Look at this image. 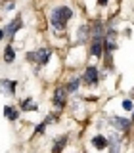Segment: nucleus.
<instances>
[{
	"label": "nucleus",
	"instance_id": "obj_1",
	"mask_svg": "<svg viewBox=\"0 0 134 153\" xmlns=\"http://www.w3.org/2000/svg\"><path fill=\"white\" fill-rule=\"evenodd\" d=\"M73 17V10L69 6H56L50 12V25L56 29V31H65L67 21Z\"/></svg>",
	"mask_w": 134,
	"mask_h": 153
},
{
	"label": "nucleus",
	"instance_id": "obj_2",
	"mask_svg": "<svg viewBox=\"0 0 134 153\" xmlns=\"http://www.w3.org/2000/svg\"><path fill=\"white\" fill-rule=\"evenodd\" d=\"M50 56H52L50 48H38L35 52H27L25 59L31 61V63H36V65H46L48 61H50Z\"/></svg>",
	"mask_w": 134,
	"mask_h": 153
},
{
	"label": "nucleus",
	"instance_id": "obj_3",
	"mask_svg": "<svg viewBox=\"0 0 134 153\" xmlns=\"http://www.w3.org/2000/svg\"><path fill=\"white\" fill-rule=\"evenodd\" d=\"M83 80L84 84H88V86H96L98 84V80H100V73H98V67H94V65H88L84 69V73H83Z\"/></svg>",
	"mask_w": 134,
	"mask_h": 153
},
{
	"label": "nucleus",
	"instance_id": "obj_4",
	"mask_svg": "<svg viewBox=\"0 0 134 153\" xmlns=\"http://www.w3.org/2000/svg\"><path fill=\"white\" fill-rule=\"evenodd\" d=\"M103 50L109 52V54L117 50V31H115V29H107V33H105V36H103Z\"/></svg>",
	"mask_w": 134,
	"mask_h": 153
},
{
	"label": "nucleus",
	"instance_id": "obj_5",
	"mask_svg": "<svg viewBox=\"0 0 134 153\" xmlns=\"http://www.w3.org/2000/svg\"><path fill=\"white\" fill-rule=\"evenodd\" d=\"M21 27H23V21H21V17H16L13 21H10L8 25L4 27V36H8V38H13V36H16V33H17Z\"/></svg>",
	"mask_w": 134,
	"mask_h": 153
},
{
	"label": "nucleus",
	"instance_id": "obj_6",
	"mask_svg": "<svg viewBox=\"0 0 134 153\" xmlns=\"http://www.w3.org/2000/svg\"><path fill=\"white\" fill-rule=\"evenodd\" d=\"M16 80L10 79H0V92L4 96H16Z\"/></svg>",
	"mask_w": 134,
	"mask_h": 153
},
{
	"label": "nucleus",
	"instance_id": "obj_7",
	"mask_svg": "<svg viewBox=\"0 0 134 153\" xmlns=\"http://www.w3.org/2000/svg\"><path fill=\"white\" fill-rule=\"evenodd\" d=\"M52 102H54V105H56V107H60V109L65 107V103H67V90L65 88H56Z\"/></svg>",
	"mask_w": 134,
	"mask_h": 153
},
{
	"label": "nucleus",
	"instance_id": "obj_8",
	"mask_svg": "<svg viewBox=\"0 0 134 153\" xmlns=\"http://www.w3.org/2000/svg\"><path fill=\"white\" fill-rule=\"evenodd\" d=\"M111 126L117 128V130H121V132H127L128 128H130V121L124 119V117H113L111 119Z\"/></svg>",
	"mask_w": 134,
	"mask_h": 153
},
{
	"label": "nucleus",
	"instance_id": "obj_9",
	"mask_svg": "<svg viewBox=\"0 0 134 153\" xmlns=\"http://www.w3.org/2000/svg\"><path fill=\"white\" fill-rule=\"evenodd\" d=\"M92 38L94 40H103V36H105V27H103V23L102 21H94V27H92Z\"/></svg>",
	"mask_w": 134,
	"mask_h": 153
},
{
	"label": "nucleus",
	"instance_id": "obj_10",
	"mask_svg": "<svg viewBox=\"0 0 134 153\" xmlns=\"http://www.w3.org/2000/svg\"><path fill=\"white\" fill-rule=\"evenodd\" d=\"M103 40H92V46H90V54L94 57H102L103 56Z\"/></svg>",
	"mask_w": 134,
	"mask_h": 153
},
{
	"label": "nucleus",
	"instance_id": "obj_11",
	"mask_svg": "<svg viewBox=\"0 0 134 153\" xmlns=\"http://www.w3.org/2000/svg\"><path fill=\"white\" fill-rule=\"evenodd\" d=\"M65 146H67V134L60 136V138L54 142V146H52V153H61V151L65 149Z\"/></svg>",
	"mask_w": 134,
	"mask_h": 153
},
{
	"label": "nucleus",
	"instance_id": "obj_12",
	"mask_svg": "<svg viewBox=\"0 0 134 153\" xmlns=\"http://www.w3.org/2000/svg\"><path fill=\"white\" fill-rule=\"evenodd\" d=\"M92 146L96 147V149H105V147L109 146V142H107V138H105V136L98 134V136H94V138H92Z\"/></svg>",
	"mask_w": 134,
	"mask_h": 153
},
{
	"label": "nucleus",
	"instance_id": "obj_13",
	"mask_svg": "<svg viewBox=\"0 0 134 153\" xmlns=\"http://www.w3.org/2000/svg\"><path fill=\"white\" fill-rule=\"evenodd\" d=\"M79 86H80V76H71V80H69V82H67V94H75V92H79Z\"/></svg>",
	"mask_w": 134,
	"mask_h": 153
},
{
	"label": "nucleus",
	"instance_id": "obj_14",
	"mask_svg": "<svg viewBox=\"0 0 134 153\" xmlns=\"http://www.w3.org/2000/svg\"><path fill=\"white\" fill-rule=\"evenodd\" d=\"M4 117L10 119V121H17V119H19V111L13 107V105H6V107H4Z\"/></svg>",
	"mask_w": 134,
	"mask_h": 153
},
{
	"label": "nucleus",
	"instance_id": "obj_15",
	"mask_svg": "<svg viewBox=\"0 0 134 153\" xmlns=\"http://www.w3.org/2000/svg\"><path fill=\"white\" fill-rule=\"evenodd\" d=\"M107 142H109V151L111 153H121V143H119V136H109L107 138Z\"/></svg>",
	"mask_w": 134,
	"mask_h": 153
},
{
	"label": "nucleus",
	"instance_id": "obj_16",
	"mask_svg": "<svg viewBox=\"0 0 134 153\" xmlns=\"http://www.w3.org/2000/svg\"><path fill=\"white\" fill-rule=\"evenodd\" d=\"M4 61L6 63H13L16 61V50H13V46H6V50H4Z\"/></svg>",
	"mask_w": 134,
	"mask_h": 153
},
{
	"label": "nucleus",
	"instance_id": "obj_17",
	"mask_svg": "<svg viewBox=\"0 0 134 153\" xmlns=\"http://www.w3.org/2000/svg\"><path fill=\"white\" fill-rule=\"evenodd\" d=\"M21 109H23V111H36L38 105L33 102L31 98H27V100H23V102H21Z\"/></svg>",
	"mask_w": 134,
	"mask_h": 153
},
{
	"label": "nucleus",
	"instance_id": "obj_18",
	"mask_svg": "<svg viewBox=\"0 0 134 153\" xmlns=\"http://www.w3.org/2000/svg\"><path fill=\"white\" fill-rule=\"evenodd\" d=\"M88 36H90V27L88 25H80L79 27V42H86Z\"/></svg>",
	"mask_w": 134,
	"mask_h": 153
},
{
	"label": "nucleus",
	"instance_id": "obj_19",
	"mask_svg": "<svg viewBox=\"0 0 134 153\" xmlns=\"http://www.w3.org/2000/svg\"><path fill=\"white\" fill-rule=\"evenodd\" d=\"M123 109H124V111H132V109H134V103H132V100H123Z\"/></svg>",
	"mask_w": 134,
	"mask_h": 153
},
{
	"label": "nucleus",
	"instance_id": "obj_20",
	"mask_svg": "<svg viewBox=\"0 0 134 153\" xmlns=\"http://www.w3.org/2000/svg\"><path fill=\"white\" fill-rule=\"evenodd\" d=\"M46 119H44V121H42L40 124H36V126H35V134H38V132H44V128H46Z\"/></svg>",
	"mask_w": 134,
	"mask_h": 153
},
{
	"label": "nucleus",
	"instance_id": "obj_21",
	"mask_svg": "<svg viewBox=\"0 0 134 153\" xmlns=\"http://www.w3.org/2000/svg\"><path fill=\"white\" fill-rule=\"evenodd\" d=\"M13 8H16V2H4V10L6 12H12Z\"/></svg>",
	"mask_w": 134,
	"mask_h": 153
},
{
	"label": "nucleus",
	"instance_id": "obj_22",
	"mask_svg": "<svg viewBox=\"0 0 134 153\" xmlns=\"http://www.w3.org/2000/svg\"><path fill=\"white\" fill-rule=\"evenodd\" d=\"M107 2H109V0H98L100 6H107Z\"/></svg>",
	"mask_w": 134,
	"mask_h": 153
},
{
	"label": "nucleus",
	"instance_id": "obj_23",
	"mask_svg": "<svg viewBox=\"0 0 134 153\" xmlns=\"http://www.w3.org/2000/svg\"><path fill=\"white\" fill-rule=\"evenodd\" d=\"M130 124H134V109H132V119H130Z\"/></svg>",
	"mask_w": 134,
	"mask_h": 153
},
{
	"label": "nucleus",
	"instance_id": "obj_24",
	"mask_svg": "<svg viewBox=\"0 0 134 153\" xmlns=\"http://www.w3.org/2000/svg\"><path fill=\"white\" fill-rule=\"evenodd\" d=\"M0 38H4V29H0Z\"/></svg>",
	"mask_w": 134,
	"mask_h": 153
}]
</instances>
